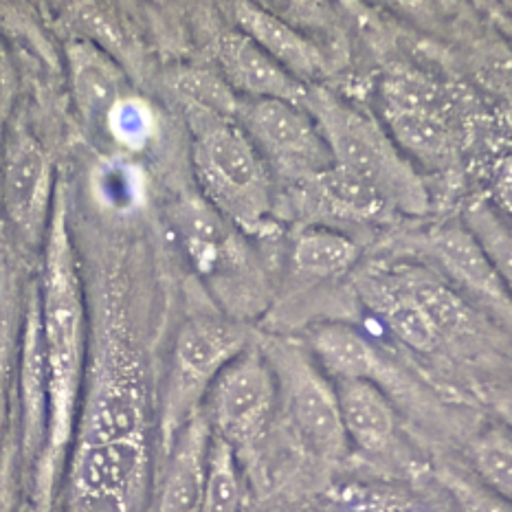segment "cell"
Masks as SVG:
<instances>
[{
    "label": "cell",
    "mask_w": 512,
    "mask_h": 512,
    "mask_svg": "<svg viewBox=\"0 0 512 512\" xmlns=\"http://www.w3.org/2000/svg\"><path fill=\"white\" fill-rule=\"evenodd\" d=\"M255 343L271 365L277 400L284 403L304 447L324 462L343 460L350 444L341 427L335 383L304 343L280 335H266Z\"/></svg>",
    "instance_id": "obj_7"
},
{
    "label": "cell",
    "mask_w": 512,
    "mask_h": 512,
    "mask_svg": "<svg viewBox=\"0 0 512 512\" xmlns=\"http://www.w3.org/2000/svg\"><path fill=\"white\" fill-rule=\"evenodd\" d=\"M64 55L77 115L91 130L106 128L117 106L128 99L124 69L113 55L82 38L66 42Z\"/></svg>",
    "instance_id": "obj_16"
},
{
    "label": "cell",
    "mask_w": 512,
    "mask_h": 512,
    "mask_svg": "<svg viewBox=\"0 0 512 512\" xmlns=\"http://www.w3.org/2000/svg\"><path fill=\"white\" fill-rule=\"evenodd\" d=\"M209 53L222 82L240 99H280L304 106L308 86L288 75L236 27L220 29L209 42Z\"/></svg>",
    "instance_id": "obj_13"
},
{
    "label": "cell",
    "mask_w": 512,
    "mask_h": 512,
    "mask_svg": "<svg viewBox=\"0 0 512 512\" xmlns=\"http://www.w3.org/2000/svg\"><path fill=\"white\" fill-rule=\"evenodd\" d=\"M411 293L418 299L431 324L440 332L442 341L469 339L477 332V315L469 302L444 282L440 275H433L418 266L400 269Z\"/></svg>",
    "instance_id": "obj_24"
},
{
    "label": "cell",
    "mask_w": 512,
    "mask_h": 512,
    "mask_svg": "<svg viewBox=\"0 0 512 512\" xmlns=\"http://www.w3.org/2000/svg\"><path fill=\"white\" fill-rule=\"evenodd\" d=\"M55 189L51 154L16 110L0 139V214L7 240H14L22 251L42 249Z\"/></svg>",
    "instance_id": "obj_8"
},
{
    "label": "cell",
    "mask_w": 512,
    "mask_h": 512,
    "mask_svg": "<svg viewBox=\"0 0 512 512\" xmlns=\"http://www.w3.org/2000/svg\"><path fill=\"white\" fill-rule=\"evenodd\" d=\"M356 293L361 302L383 321L389 332L420 354L436 352L442 345L440 332L431 324L418 299L411 293L403 273L387 269H367L356 277Z\"/></svg>",
    "instance_id": "obj_17"
},
{
    "label": "cell",
    "mask_w": 512,
    "mask_h": 512,
    "mask_svg": "<svg viewBox=\"0 0 512 512\" xmlns=\"http://www.w3.org/2000/svg\"><path fill=\"white\" fill-rule=\"evenodd\" d=\"M227 9L236 29L258 44L273 62L280 64L297 82L313 86L319 77L326 75L328 64L321 49L280 16L271 14V11L255 3H242V0L229 3Z\"/></svg>",
    "instance_id": "obj_18"
},
{
    "label": "cell",
    "mask_w": 512,
    "mask_h": 512,
    "mask_svg": "<svg viewBox=\"0 0 512 512\" xmlns=\"http://www.w3.org/2000/svg\"><path fill=\"white\" fill-rule=\"evenodd\" d=\"M88 343L71 447L154 444L159 449V383L146 302L121 260H97L84 275Z\"/></svg>",
    "instance_id": "obj_1"
},
{
    "label": "cell",
    "mask_w": 512,
    "mask_h": 512,
    "mask_svg": "<svg viewBox=\"0 0 512 512\" xmlns=\"http://www.w3.org/2000/svg\"><path fill=\"white\" fill-rule=\"evenodd\" d=\"M306 348L330 381H365L383 389L387 396L416 394L414 381L396 363L389 361L363 332L341 321L310 326Z\"/></svg>",
    "instance_id": "obj_12"
},
{
    "label": "cell",
    "mask_w": 512,
    "mask_h": 512,
    "mask_svg": "<svg viewBox=\"0 0 512 512\" xmlns=\"http://www.w3.org/2000/svg\"><path fill=\"white\" fill-rule=\"evenodd\" d=\"M18 102V73L16 64L11 60L7 44L0 36V139L5 135L11 117L16 115Z\"/></svg>",
    "instance_id": "obj_29"
},
{
    "label": "cell",
    "mask_w": 512,
    "mask_h": 512,
    "mask_svg": "<svg viewBox=\"0 0 512 512\" xmlns=\"http://www.w3.org/2000/svg\"><path fill=\"white\" fill-rule=\"evenodd\" d=\"M168 88L181 106H200L205 110H211V113L233 119H236L238 106L242 102V99L222 82V77L216 73V69H207V66H200V69L198 66L176 69L170 75Z\"/></svg>",
    "instance_id": "obj_25"
},
{
    "label": "cell",
    "mask_w": 512,
    "mask_h": 512,
    "mask_svg": "<svg viewBox=\"0 0 512 512\" xmlns=\"http://www.w3.org/2000/svg\"><path fill=\"white\" fill-rule=\"evenodd\" d=\"M361 247L345 233L326 225L299 229L288 249V264L297 282L319 284L348 275L359 266Z\"/></svg>",
    "instance_id": "obj_22"
},
{
    "label": "cell",
    "mask_w": 512,
    "mask_h": 512,
    "mask_svg": "<svg viewBox=\"0 0 512 512\" xmlns=\"http://www.w3.org/2000/svg\"><path fill=\"white\" fill-rule=\"evenodd\" d=\"M387 135L398 148H405L427 165H447L453 157V137L436 104L409 91V82L387 84L385 88Z\"/></svg>",
    "instance_id": "obj_19"
},
{
    "label": "cell",
    "mask_w": 512,
    "mask_h": 512,
    "mask_svg": "<svg viewBox=\"0 0 512 512\" xmlns=\"http://www.w3.org/2000/svg\"><path fill=\"white\" fill-rule=\"evenodd\" d=\"M22 512H38V510H36V508H33L31 504H27L25 508H22Z\"/></svg>",
    "instance_id": "obj_31"
},
{
    "label": "cell",
    "mask_w": 512,
    "mask_h": 512,
    "mask_svg": "<svg viewBox=\"0 0 512 512\" xmlns=\"http://www.w3.org/2000/svg\"><path fill=\"white\" fill-rule=\"evenodd\" d=\"M209 442L211 429L200 409L176 433L172 447L161 458L148 512H200Z\"/></svg>",
    "instance_id": "obj_14"
},
{
    "label": "cell",
    "mask_w": 512,
    "mask_h": 512,
    "mask_svg": "<svg viewBox=\"0 0 512 512\" xmlns=\"http://www.w3.org/2000/svg\"><path fill=\"white\" fill-rule=\"evenodd\" d=\"M242 495L238 453L225 440L211 436L200 512H240Z\"/></svg>",
    "instance_id": "obj_26"
},
{
    "label": "cell",
    "mask_w": 512,
    "mask_h": 512,
    "mask_svg": "<svg viewBox=\"0 0 512 512\" xmlns=\"http://www.w3.org/2000/svg\"><path fill=\"white\" fill-rule=\"evenodd\" d=\"M295 187L304 196V211L341 222L381 220L389 209L374 189L335 165Z\"/></svg>",
    "instance_id": "obj_23"
},
{
    "label": "cell",
    "mask_w": 512,
    "mask_h": 512,
    "mask_svg": "<svg viewBox=\"0 0 512 512\" xmlns=\"http://www.w3.org/2000/svg\"><path fill=\"white\" fill-rule=\"evenodd\" d=\"M335 383L341 427L348 444L367 455H381L394 444L396 411L383 389L365 381Z\"/></svg>",
    "instance_id": "obj_20"
},
{
    "label": "cell",
    "mask_w": 512,
    "mask_h": 512,
    "mask_svg": "<svg viewBox=\"0 0 512 512\" xmlns=\"http://www.w3.org/2000/svg\"><path fill=\"white\" fill-rule=\"evenodd\" d=\"M14 414L18 425L20 460L25 471V482L42 455L47 440V416H49V389H47V363H44V345L40 328V299L38 280L27 284L25 310H22L16 385H14Z\"/></svg>",
    "instance_id": "obj_11"
},
{
    "label": "cell",
    "mask_w": 512,
    "mask_h": 512,
    "mask_svg": "<svg viewBox=\"0 0 512 512\" xmlns=\"http://www.w3.org/2000/svg\"><path fill=\"white\" fill-rule=\"evenodd\" d=\"M25 293L20 262L9 240H0V438L14 416V385Z\"/></svg>",
    "instance_id": "obj_21"
},
{
    "label": "cell",
    "mask_w": 512,
    "mask_h": 512,
    "mask_svg": "<svg viewBox=\"0 0 512 512\" xmlns=\"http://www.w3.org/2000/svg\"><path fill=\"white\" fill-rule=\"evenodd\" d=\"M192 135V170L200 198L244 236L273 229V174L238 121L200 106H181Z\"/></svg>",
    "instance_id": "obj_3"
},
{
    "label": "cell",
    "mask_w": 512,
    "mask_h": 512,
    "mask_svg": "<svg viewBox=\"0 0 512 512\" xmlns=\"http://www.w3.org/2000/svg\"><path fill=\"white\" fill-rule=\"evenodd\" d=\"M277 383L258 343L231 359L211 383L203 403L211 436L225 440L233 451H249L271 427Z\"/></svg>",
    "instance_id": "obj_9"
},
{
    "label": "cell",
    "mask_w": 512,
    "mask_h": 512,
    "mask_svg": "<svg viewBox=\"0 0 512 512\" xmlns=\"http://www.w3.org/2000/svg\"><path fill=\"white\" fill-rule=\"evenodd\" d=\"M302 108L315 119L335 168L374 189L389 209L427 214L425 183L376 119L319 84L308 86Z\"/></svg>",
    "instance_id": "obj_4"
},
{
    "label": "cell",
    "mask_w": 512,
    "mask_h": 512,
    "mask_svg": "<svg viewBox=\"0 0 512 512\" xmlns=\"http://www.w3.org/2000/svg\"><path fill=\"white\" fill-rule=\"evenodd\" d=\"M27 506V482L20 460L16 414L0 438V512H22Z\"/></svg>",
    "instance_id": "obj_28"
},
{
    "label": "cell",
    "mask_w": 512,
    "mask_h": 512,
    "mask_svg": "<svg viewBox=\"0 0 512 512\" xmlns=\"http://www.w3.org/2000/svg\"><path fill=\"white\" fill-rule=\"evenodd\" d=\"M170 225L187 262L203 277L227 317L244 324L262 315L269 306L271 286L249 236L200 196H183L174 203Z\"/></svg>",
    "instance_id": "obj_5"
},
{
    "label": "cell",
    "mask_w": 512,
    "mask_h": 512,
    "mask_svg": "<svg viewBox=\"0 0 512 512\" xmlns=\"http://www.w3.org/2000/svg\"><path fill=\"white\" fill-rule=\"evenodd\" d=\"M251 339V330L225 313H196L178 326L159 383V458L168 453L185 422L203 409L222 367Z\"/></svg>",
    "instance_id": "obj_6"
},
{
    "label": "cell",
    "mask_w": 512,
    "mask_h": 512,
    "mask_svg": "<svg viewBox=\"0 0 512 512\" xmlns=\"http://www.w3.org/2000/svg\"><path fill=\"white\" fill-rule=\"evenodd\" d=\"M38 299L44 363H47L49 416L47 440L29 480L27 504L38 512H51L73 442L88 343L82 262L73 240L69 196L62 183L55 189L51 220L42 242Z\"/></svg>",
    "instance_id": "obj_2"
},
{
    "label": "cell",
    "mask_w": 512,
    "mask_h": 512,
    "mask_svg": "<svg viewBox=\"0 0 512 512\" xmlns=\"http://www.w3.org/2000/svg\"><path fill=\"white\" fill-rule=\"evenodd\" d=\"M236 121L266 168L288 185H299L332 168L326 141L302 106L280 99H242Z\"/></svg>",
    "instance_id": "obj_10"
},
{
    "label": "cell",
    "mask_w": 512,
    "mask_h": 512,
    "mask_svg": "<svg viewBox=\"0 0 512 512\" xmlns=\"http://www.w3.org/2000/svg\"><path fill=\"white\" fill-rule=\"evenodd\" d=\"M0 240H7V231H5V222H3V214H0Z\"/></svg>",
    "instance_id": "obj_30"
},
{
    "label": "cell",
    "mask_w": 512,
    "mask_h": 512,
    "mask_svg": "<svg viewBox=\"0 0 512 512\" xmlns=\"http://www.w3.org/2000/svg\"><path fill=\"white\" fill-rule=\"evenodd\" d=\"M420 251L458 284L462 291L480 297L486 306L508 315L510 299L497 266L488 258L482 242L460 225H442L418 238Z\"/></svg>",
    "instance_id": "obj_15"
},
{
    "label": "cell",
    "mask_w": 512,
    "mask_h": 512,
    "mask_svg": "<svg viewBox=\"0 0 512 512\" xmlns=\"http://www.w3.org/2000/svg\"><path fill=\"white\" fill-rule=\"evenodd\" d=\"M471 458L477 475L497 497L510 499L512 493V442L502 427L488 429L473 442Z\"/></svg>",
    "instance_id": "obj_27"
}]
</instances>
